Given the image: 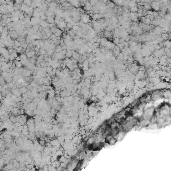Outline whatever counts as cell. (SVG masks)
<instances>
[{
    "label": "cell",
    "instance_id": "1",
    "mask_svg": "<svg viewBox=\"0 0 171 171\" xmlns=\"http://www.w3.org/2000/svg\"><path fill=\"white\" fill-rule=\"evenodd\" d=\"M97 112H98V109H97L96 107H94L93 105L89 106V108H88V113H89V115H90V116H94V115H96Z\"/></svg>",
    "mask_w": 171,
    "mask_h": 171
},
{
    "label": "cell",
    "instance_id": "2",
    "mask_svg": "<svg viewBox=\"0 0 171 171\" xmlns=\"http://www.w3.org/2000/svg\"><path fill=\"white\" fill-rule=\"evenodd\" d=\"M11 94L12 95H14V96H16V97H21V93H20V90H19V88L18 87H15V88H13V89H11Z\"/></svg>",
    "mask_w": 171,
    "mask_h": 171
},
{
    "label": "cell",
    "instance_id": "3",
    "mask_svg": "<svg viewBox=\"0 0 171 171\" xmlns=\"http://www.w3.org/2000/svg\"><path fill=\"white\" fill-rule=\"evenodd\" d=\"M48 95H49V97L53 98V97L55 96V91H54L53 89H49V90H48Z\"/></svg>",
    "mask_w": 171,
    "mask_h": 171
},
{
    "label": "cell",
    "instance_id": "4",
    "mask_svg": "<svg viewBox=\"0 0 171 171\" xmlns=\"http://www.w3.org/2000/svg\"><path fill=\"white\" fill-rule=\"evenodd\" d=\"M3 28H4V27H3L1 24H0V34H1V32L3 31Z\"/></svg>",
    "mask_w": 171,
    "mask_h": 171
},
{
    "label": "cell",
    "instance_id": "5",
    "mask_svg": "<svg viewBox=\"0 0 171 171\" xmlns=\"http://www.w3.org/2000/svg\"><path fill=\"white\" fill-rule=\"evenodd\" d=\"M114 142H115V139H111V140L109 141V143H110V144H112V143H114Z\"/></svg>",
    "mask_w": 171,
    "mask_h": 171
},
{
    "label": "cell",
    "instance_id": "6",
    "mask_svg": "<svg viewBox=\"0 0 171 171\" xmlns=\"http://www.w3.org/2000/svg\"><path fill=\"white\" fill-rule=\"evenodd\" d=\"M71 4H73V5H78V2H77V1H75V2H71Z\"/></svg>",
    "mask_w": 171,
    "mask_h": 171
},
{
    "label": "cell",
    "instance_id": "7",
    "mask_svg": "<svg viewBox=\"0 0 171 171\" xmlns=\"http://www.w3.org/2000/svg\"><path fill=\"white\" fill-rule=\"evenodd\" d=\"M1 20H2V15L0 14V22H1Z\"/></svg>",
    "mask_w": 171,
    "mask_h": 171
}]
</instances>
